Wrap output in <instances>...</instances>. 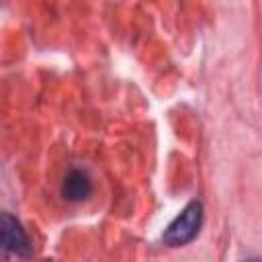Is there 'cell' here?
Listing matches in <instances>:
<instances>
[{"instance_id":"cell-1","label":"cell","mask_w":262,"mask_h":262,"mask_svg":"<svg viewBox=\"0 0 262 262\" xmlns=\"http://www.w3.org/2000/svg\"><path fill=\"white\" fill-rule=\"evenodd\" d=\"M203 225V205L201 201H190L176 217L174 221L164 229L162 242L170 248H180L192 242Z\"/></svg>"},{"instance_id":"cell-2","label":"cell","mask_w":262,"mask_h":262,"mask_svg":"<svg viewBox=\"0 0 262 262\" xmlns=\"http://www.w3.org/2000/svg\"><path fill=\"white\" fill-rule=\"evenodd\" d=\"M2 252L4 256L8 254L20 256V258L31 256V242L20 221L10 213H2Z\"/></svg>"},{"instance_id":"cell-3","label":"cell","mask_w":262,"mask_h":262,"mask_svg":"<svg viewBox=\"0 0 262 262\" xmlns=\"http://www.w3.org/2000/svg\"><path fill=\"white\" fill-rule=\"evenodd\" d=\"M92 192V180L84 170H70L61 182V194L70 203H80Z\"/></svg>"},{"instance_id":"cell-4","label":"cell","mask_w":262,"mask_h":262,"mask_svg":"<svg viewBox=\"0 0 262 262\" xmlns=\"http://www.w3.org/2000/svg\"><path fill=\"white\" fill-rule=\"evenodd\" d=\"M244 262H262V256H252V258H248Z\"/></svg>"}]
</instances>
